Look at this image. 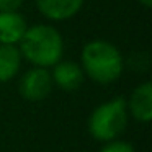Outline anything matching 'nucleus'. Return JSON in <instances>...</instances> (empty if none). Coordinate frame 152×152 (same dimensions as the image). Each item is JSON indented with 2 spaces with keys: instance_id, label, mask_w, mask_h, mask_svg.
I'll list each match as a JSON object with an SVG mask.
<instances>
[{
  "instance_id": "1",
  "label": "nucleus",
  "mask_w": 152,
  "mask_h": 152,
  "mask_svg": "<svg viewBox=\"0 0 152 152\" xmlns=\"http://www.w3.org/2000/svg\"><path fill=\"white\" fill-rule=\"evenodd\" d=\"M80 67L92 82L108 85L121 77L124 57L113 43L106 39H92L82 48Z\"/></svg>"
},
{
  "instance_id": "2",
  "label": "nucleus",
  "mask_w": 152,
  "mask_h": 152,
  "mask_svg": "<svg viewBox=\"0 0 152 152\" xmlns=\"http://www.w3.org/2000/svg\"><path fill=\"white\" fill-rule=\"evenodd\" d=\"M21 57L36 67H53L64 56V38L56 26L38 23L28 26L20 39Z\"/></svg>"
},
{
  "instance_id": "3",
  "label": "nucleus",
  "mask_w": 152,
  "mask_h": 152,
  "mask_svg": "<svg viewBox=\"0 0 152 152\" xmlns=\"http://www.w3.org/2000/svg\"><path fill=\"white\" fill-rule=\"evenodd\" d=\"M129 113L126 100L123 96H115L100 103L88 118V132L95 141L108 142L118 139V136L128 126Z\"/></svg>"
},
{
  "instance_id": "4",
  "label": "nucleus",
  "mask_w": 152,
  "mask_h": 152,
  "mask_svg": "<svg viewBox=\"0 0 152 152\" xmlns=\"http://www.w3.org/2000/svg\"><path fill=\"white\" fill-rule=\"evenodd\" d=\"M53 77L51 70L46 67H36L33 66L21 75L18 90L20 95L28 102H43L44 98L51 95L53 92Z\"/></svg>"
},
{
  "instance_id": "5",
  "label": "nucleus",
  "mask_w": 152,
  "mask_h": 152,
  "mask_svg": "<svg viewBox=\"0 0 152 152\" xmlns=\"http://www.w3.org/2000/svg\"><path fill=\"white\" fill-rule=\"evenodd\" d=\"M51 77H53L54 85L64 92H75L82 87L83 80H85V74L79 62L62 59L53 66Z\"/></svg>"
},
{
  "instance_id": "6",
  "label": "nucleus",
  "mask_w": 152,
  "mask_h": 152,
  "mask_svg": "<svg viewBox=\"0 0 152 152\" xmlns=\"http://www.w3.org/2000/svg\"><path fill=\"white\" fill-rule=\"evenodd\" d=\"M129 116L139 123H147L152 121V83L144 82L137 85L132 90L129 100L126 102Z\"/></svg>"
},
{
  "instance_id": "7",
  "label": "nucleus",
  "mask_w": 152,
  "mask_h": 152,
  "mask_svg": "<svg viewBox=\"0 0 152 152\" xmlns=\"http://www.w3.org/2000/svg\"><path fill=\"white\" fill-rule=\"evenodd\" d=\"M85 0H36V7L44 18L51 21H66L75 17Z\"/></svg>"
},
{
  "instance_id": "8",
  "label": "nucleus",
  "mask_w": 152,
  "mask_h": 152,
  "mask_svg": "<svg viewBox=\"0 0 152 152\" xmlns=\"http://www.w3.org/2000/svg\"><path fill=\"white\" fill-rule=\"evenodd\" d=\"M28 25L18 12H0V44L17 46L23 38Z\"/></svg>"
},
{
  "instance_id": "9",
  "label": "nucleus",
  "mask_w": 152,
  "mask_h": 152,
  "mask_svg": "<svg viewBox=\"0 0 152 152\" xmlns=\"http://www.w3.org/2000/svg\"><path fill=\"white\" fill-rule=\"evenodd\" d=\"M21 67V53L15 44H0V83L10 82Z\"/></svg>"
},
{
  "instance_id": "10",
  "label": "nucleus",
  "mask_w": 152,
  "mask_h": 152,
  "mask_svg": "<svg viewBox=\"0 0 152 152\" xmlns=\"http://www.w3.org/2000/svg\"><path fill=\"white\" fill-rule=\"evenodd\" d=\"M98 152H136V149L132 147V144L126 141H118V139H113V141L103 142L102 149Z\"/></svg>"
},
{
  "instance_id": "11",
  "label": "nucleus",
  "mask_w": 152,
  "mask_h": 152,
  "mask_svg": "<svg viewBox=\"0 0 152 152\" xmlns=\"http://www.w3.org/2000/svg\"><path fill=\"white\" fill-rule=\"evenodd\" d=\"M25 0H0V12H18Z\"/></svg>"
},
{
  "instance_id": "12",
  "label": "nucleus",
  "mask_w": 152,
  "mask_h": 152,
  "mask_svg": "<svg viewBox=\"0 0 152 152\" xmlns=\"http://www.w3.org/2000/svg\"><path fill=\"white\" fill-rule=\"evenodd\" d=\"M137 2L142 5V7H145V8H151L152 7V0H137Z\"/></svg>"
},
{
  "instance_id": "13",
  "label": "nucleus",
  "mask_w": 152,
  "mask_h": 152,
  "mask_svg": "<svg viewBox=\"0 0 152 152\" xmlns=\"http://www.w3.org/2000/svg\"><path fill=\"white\" fill-rule=\"evenodd\" d=\"M83 152H90V151H83Z\"/></svg>"
}]
</instances>
